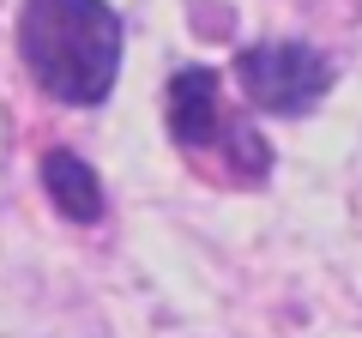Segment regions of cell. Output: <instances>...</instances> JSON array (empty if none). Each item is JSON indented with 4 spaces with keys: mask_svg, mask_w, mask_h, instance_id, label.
<instances>
[{
    "mask_svg": "<svg viewBox=\"0 0 362 338\" xmlns=\"http://www.w3.org/2000/svg\"><path fill=\"white\" fill-rule=\"evenodd\" d=\"M42 194L54 199L66 223H97L103 218V182L78 151H49L42 157Z\"/></svg>",
    "mask_w": 362,
    "mask_h": 338,
    "instance_id": "277c9868",
    "label": "cell"
},
{
    "mask_svg": "<svg viewBox=\"0 0 362 338\" xmlns=\"http://www.w3.org/2000/svg\"><path fill=\"white\" fill-rule=\"evenodd\" d=\"M121 13L109 0H25L18 54L54 103L97 109L121 78Z\"/></svg>",
    "mask_w": 362,
    "mask_h": 338,
    "instance_id": "6da1fadb",
    "label": "cell"
},
{
    "mask_svg": "<svg viewBox=\"0 0 362 338\" xmlns=\"http://www.w3.org/2000/svg\"><path fill=\"white\" fill-rule=\"evenodd\" d=\"M235 85H242V97L259 115L296 121V115H314L326 103V91H332V61L314 42L259 37V42H247L235 54Z\"/></svg>",
    "mask_w": 362,
    "mask_h": 338,
    "instance_id": "3957f363",
    "label": "cell"
},
{
    "mask_svg": "<svg viewBox=\"0 0 362 338\" xmlns=\"http://www.w3.org/2000/svg\"><path fill=\"white\" fill-rule=\"evenodd\" d=\"M169 139L194 163L223 157V169L235 182H266L272 175V145L247 121L223 115V78L211 66H181L169 78Z\"/></svg>",
    "mask_w": 362,
    "mask_h": 338,
    "instance_id": "7a4b0ae2",
    "label": "cell"
}]
</instances>
